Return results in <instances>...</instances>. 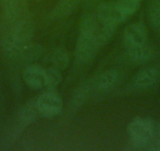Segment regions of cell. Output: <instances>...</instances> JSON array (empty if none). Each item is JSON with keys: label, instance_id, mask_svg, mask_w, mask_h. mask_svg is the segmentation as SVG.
<instances>
[{"label": "cell", "instance_id": "6da1fadb", "mask_svg": "<svg viewBox=\"0 0 160 151\" xmlns=\"http://www.w3.org/2000/svg\"><path fill=\"white\" fill-rule=\"evenodd\" d=\"M129 135L133 145L143 146L148 144L155 132V123L148 118H138L129 125Z\"/></svg>", "mask_w": 160, "mask_h": 151}, {"label": "cell", "instance_id": "7a4b0ae2", "mask_svg": "<svg viewBox=\"0 0 160 151\" xmlns=\"http://www.w3.org/2000/svg\"><path fill=\"white\" fill-rule=\"evenodd\" d=\"M38 112L44 117H52L58 115L62 109V101L53 92H46L36 100Z\"/></svg>", "mask_w": 160, "mask_h": 151}, {"label": "cell", "instance_id": "3957f363", "mask_svg": "<svg viewBox=\"0 0 160 151\" xmlns=\"http://www.w3.org/2000/svg\"><path fill=\"white\" fill-rule=\"evenodd\" d=\"M100 48L93 36L80 33L75 46V57L81 63L88 62Z\"/></svg>", "mask_w": 160, "mask_h": 151}, {"label": "cell", "instance_id": "277c9868", "mask_svg": "<svg viewBox=\"0 0 160 151\" xmlns=\"http://www.w3.org/2000/svg\"><path fill=\"white\" fill-rule=\"evenodd\" d=\"M98 14L101 19L116 25L126 21L128 17L117 3H105L101 4L98 8Z\"/></svg>", "mask_w": 160, "mask_h": 151}, {"label": "cell", "instance_id": "5b68a950", "mask_svg": "<svg viewBox=\"0 0 160 151\" xmlns=\"http://www.w3.org/2000/svg\"><path fill=\"white\" fill-rule=\"evenodd\" d=\"M24 80L29 87L38 90L47 86L45 69L38 65H30L24 70Z\"/></svg>", "mask_w": 160, "mask_h": 151}, {"label": "cell", "instance_id": "8992f818", "mask_svg": "<svg viewBox=\"0 0 160 151\" xmlns=\"http://www.w3.org/2000/svg\"><path fill=\"white\" fill-rule=\"evenodd\" d=\"M147 33L142 24L135 23L129 25L124 32V41L126 47L131 45H139L146 43Z\"/></svg>", "mask_w": 160, "mask_h": 151}, {"label": "cell", "instance_id": "52a82bcc", "mask_svg": "<svg viewBox=\"0 0 160 151\" xmlns=\"http://www.w3.org/2000/svg\"><path fill=\"white\" fill-rule=\"evenodd\" d=\"M118 73L114 70L103 72L91 82L89 87L97 91H104L114 87L118 81Z\"/></svg>", "mask_w": 160, "mask_h": 151}, {"label": "cell", "instance_id": "ba28073f", "mask_svg": "<svg viewBox=\"0 0 160 151\" xmlns=\"http://www.w3.org/2000/svg\"><path fill=\"white\" fill-rule=\"evenodd\" d=\"M158 78V72L154 68H147L135 76L133 84L137 88L144 89L153 85Z\"/></svg>", "mask_w": 160, "mask_h": 151}, {"label": "cell", "instance_id": "9c48e42d", "mask_svg": "<svg viewBox=\"0 0 160 151\" xmlns=\"http://www.w3.org/2000/svg\"><path fill=\"white\" fill-rule=\"evenodd\" d=\"M126 47L128 56L135 62H145L152 58V50L146 43L139 45L127 46Z\"/></svg>", "mask_w": 160, "mask_h": 151}, {"label": "cell", "instance_id": "30bf717a", "mask_svg": "<svg viewBox=\"0 0 160 151\" xmlns=\"http://www.w3.org/2000/svg\"><path fill=\"white\" fill-rule=\"evenodd\" d=\"M50 61L53 68L58 69H64L68 66L69 62V57L65 51L62 50H56L52 54Z\"/></svg>", "mask_w": 160, "mask_h": 151}, {"label": "cell", "instance_id": "8fae6325", "mask_svg": "<svg viewBox=\"0 0 160 151\" xmlns=\"http://www.w3.org/2000/svg\"><path fill=\"white\" fill-rule=\"evenodd\" d=\"M45 72L47 78V87L50 89L58 87L61 81V76L59 70L52 67L45 69Z\"/></svg>", "mask_w": 160, "mask_h": 151}, {"label": "cell", "instance_id": "7c38bea8", "mask_svg": "<svg viewBox=\"0 0 160 151\" xmlns=\"http://www.w3.org/2000/svg\"><path fill=\"white\" fill-rule=\"evenodd\" d=\"M116 3L120 8L129 16L138 10L141 0H117Z\"/></svg>", "mask_w": 160, "mask_h": 151}, {"label": "cell", "instance_id": "4fadbf2b", "mask_svg": "<svg viewBox=\"0 0 160 151\" xmlns=\"http://www.w3.org/2000/svg\"><path fill=\"white\" fill-rule=\"evenodd\" d=\"M36 112H38V109L36 107V103L35 106H28L23 108L20 113V119L24 124H28L32 122L36 117Z\"/></svg>", "mask_w": 160, "mask_h": 151}, {"label": "cell", "instance_id": "5bb4252c", "mask_svg": "<svg viewBox=\"0 0 160 151\" xmlns=\"http://www.w3.org/2000/svg\"><path fill=\"white\" fill-rule=\"evenodd\" d=\"M149 16L152 24L155 27L160 28V3H156L151 7Z\"/></svg>", "mask_w": 160, "mask_h": 151}, {"label": "cell", "instance_id": "9a60e30c", "mask_svg": "<svg viewBox=\"0 0 160 151\" xmlns=\"http://www.w3.org/2000/svg\"><path fill=\"white\" fill-rule=\"evenodd\" d=\"M38 50L37 47H28L27 48V58L28 59H32V58H35Z\"/></svg>", "mask_w": 160, "mask_h": 151}]
</instances>
